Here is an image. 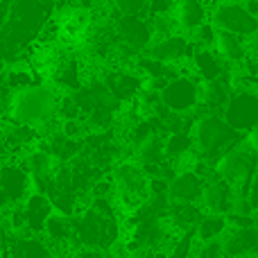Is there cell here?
Wrapping results in <instances>:
<instances>
[{
    "label": "cell",
    "mask_w": 258,
    "mask_h": 258,
    "mask_svg": "<svg viewBox=\"0 0 258 258\" xmlns=\"http://www.w3.org/2000/svg\"><path fill=\"white\" fill-rule=\"evenodd\" d=\"M258 165V154L247 145L245 136L236 143L233 147H229L222 156L213 163L215 174L220 179L229 183L233 188L236 195L249 197V188H251V179H254Z\"/></svg>",
    "instance_id": "3957f363"
},
{
    "label": "cell",
    "mask_w": 258,
    "mask_h": 258,
    "mask_svg": "<svg viewBox=\"0 0 258 258\" xmlns=\"http://www.w3.org/2000/svg\"><path fill=\"white\" fill-rule=\"evenodd\" d=\"M204 179L195 170L177 172L168 186V200L170 202H200Z\"/></svg>",
    "instance_id": "7c38bea8"
},
{
    "label": "cell",
    "mask_w": 258,
    "mask_h": 258,
    "mask_svg": "<svg viewBox=\"0 0 258 258\" xmlns=\"http://www.w3.org/2000/svg\"><path fill=\"white\" fill-rule=\"evenodd\" d=\"M172 16L177 21L179 30L183 34H190L195 27H200L202 23L209 21V9L202 0H177L174 3V9H172Z\"/></svg>",
    "instance_id": "4fadbf2b"
},
{
    "label": "cell",
    "mask_w": 258,
    "mask_h": 258,
    "mask_svg": "<svg viewBox=\"0 0 258 258\" xmlns=\"http://www.w3.org/2000/svg\"><path fill=\"white\" fill-rule=\"evenodd\" d=\"M161 102L172 113H195L200 109V80L195 75L170 80L161 91Z\"/></svg>",
    "instance_id": "8992f818"
},
{
    "label": "cell",
    "mask_w": 258,
    "mask_h": 258,
    "mask_svg": "<svg viewBox=\"0 0 258 258\" xmlns=\"http://www.w3.org/2000/svg\"><path fill=\"white\" fill-rule=\"evenodd\" d=\"M229 229L227 215H215V213H204L200 220V224L195 227V238L197 242H211L220 240Z\"/></svg>",
    "instance_id": "9a60e30c"
},
{
    "label": "cell",
    "mask_w": 258,
    "mask_h": 258,
    "mask_svg": "<svg viewBox=\"0 0 258 258\" xmlns=\"http://www.w3.org/2000/svg\"><path fill=\"white\" fill-rule=\"evenodd\" d=\"M190 136L200 159L209 161V163H215L229 147H233L242 138L220 113H202V111H197Z\"/></svg>",
    "instance_id": "7a4b0ae2"
},
{
    "label": "cell",
    "mask_w": 258,
    "mask_h": 258,
    "mask_svg": "<svg viewBox=\"0 0 258 258\" xmlns=\"http://www.w3.org/2000/svg\"><path fill=\"white\" fill-rule=\"evenodd\" d=\"M0 190L14 206L23 204L30 197L32 179L27 170L18 163V159H7L5 154H0Z\"/></svg>",
    "instance_id": "ba28073f"
},
{
    "label": "cell",
    "mask_w": 258,
    "mask_h": 258,
    "mask_svg": "<svg viewBox=\"0 0 258 258\" xmlns=\"http://www.w3.org/2000/svg\"><path fill=\"white\" fill-rule=\"evenodd\" d=\"M229 63L215 50H197L190 59V73L197 75L200 82H215L229 75Z\"/></svg>",
    "instance_id": "8fae6325"
},
{
    "label": "cell",
    "mask_w": 258,
    "mask_h": 258,
    "mask_svg": "<svg viewBox=\"0 0 258 258\" xmlns=\"http://www.w3.org/2000/svg\"><path fill=\"white\" fill-rule=\"evenodd\" d=\"M116 34L122 52L138 57L152 43L150 18L145 14H120L116 18Z\"/></svg>",
    "instance_id": "277c9868"
},
{
    "label": "cell",
    "mask_w": 258,
    "mask_h": 258,
    "mask_svg": "<svg viewBox=\"0 0 258 258\" xmlns=\"http://www.w3.org/2000/svg\"><path fill=\"white\" fill-rule=\"evenodd\" d=\"M190 150H195L190 132H172L165 136V156L172 161L181 159L183 154H188Z\"/></svg>",
    "instance_id": "2e32d148"
},
{
    "label": "cell",
    "mask_w": 258,
    "mask_h": 258,
    "mask_svg": "<svg viewBox=\"0 0 258 258\" xmlns=\"http://www.w3.org/2000/svg\"><path fill=\"white\" fill-rule=\"evenodd\" d=\"M222 118L236 129L240 136L249 134L258 125V95L254 91H233Z\"/></svg>",
    "instance_id": "52a82bcc"
},
{
    "label": "cell",
    "mask_w": 258,
    "mask_h": 258,
    "mask_svg": "<svg viewBox=\"0 0 258 258\" xmlns=\"http://www.w3.org/2000/svg\"><path fill=\"white\" fill-rule=\"evenodd\" d=\"M254 218H258V209L254 211ZM254 224H256V227H258V220H254Z\"/></svg>",
    "instance_id": "7402d4cb"
},
{
    "label": "cell",
    "mask_w": 258,
    "mask_h": 258,
    "mask_svg": "<svg viewBox=\"0 0 258 258\" xmlns=\"http://www.w3.org/2000/svg\"><path fill=\"white\" fill-rule=\"evenodd\" d=\"M61 93L63 91H59L57 86L48 84V82L16 91L12 98L7 120L36 127L41 132V136L52 132L61 122L59 120V100H61Z\"/></svg>",
    "instance_id": "6da1fadb"
},
{
    "label": "cell",
    "mask_w": 258,
    "mask_h": 258,
    "mask_svg": "<svg viewBox=\"0 0 258 258\" xmlns=\"http://www.w3.org/2000/svg\"><path fill=\"white\" fill-rule=\"evenodd\" d=\"M188 39L195 43L197 50H215V41H218V27H215L211 21H206V23H202L200 27H195V30L188 34Z\"/></svg>",
    "instance_id": "e0dca14e"
},
{
    "label": "cell",
    "mask_w": 258,
    "mask_h": 258,
    "mask_svg": "<svg viewBox=\"0 0 258 258\" xmlns=\"http://www.w3.org/2000/svg\"><path fill=\"white\" fill-rule=\"evenodd\" d=\"M215 52H218L220 57L229 63V66H233V63H242V59L249 54V50H247V43H245V39H242V36L231 34V32L218 30Z\"/></svg>",
    "instance_id": "5bb4252c"
},
{
    "label": "cell",
    "mask_w": 258,
    "mask_h": 258,
    "mask_svg": "<svg viewBox=\"0 0 258 258\" xmlns=\"http://www.w3.org/2000/svg\"><path fill=\"white\" fill-rule=\"evenodd\" d=\"M209 21L218 30L231 32L238 36H254L258 34V18L247 7L233 3V0H222L218 7L211 12Z\"/></svg>",
    "instance_id": "5b68a950"
},
{
    "label": "cell",
    "mask_w": 258,
    "mask_h": 258,
    "mask_svg": "<svg viewBox=\"0 0 258 258\" xmlns=\"http://www.w3.org/2000/svg\"><path fill=\"white\" fill-rule=\"evenodd\" d=\"M249 202H251V204H254V209H258V165H256L254 179H251V188H249Z\"/></svg>",
    "instance_id": "ffe728a7"
},
{
    "label": "cell",
    "mask_w": 258,
    "mask_h": 258,
    "mask_svg": "<svg viewBox=\"0 0 258 258\" xmlns=\"http://www.w3.org/2000/svg\"><path fill=\"white\" fill-rule=\"evenodd\" d=\"M256 57H258V54H256ZM256 77H258V66H256Z\"/></svg>",
    "instance_id": "603a6c76"
},
{
    "label": "cell",
    "mask_w": 258,
    "mask_h": 258,
    "mask_svg": "<svg viewBox=\"0 0 258 258\" xmlns=\"http://www.w3.org/2000/svg\"><path fill=\"white\" fill-rule=\"evenodd\" d=\"M118 14H145L147 0H109Z\"/></svg>",
    "instance_id": "d6986e66"
},
{
    "label": "cell",
    "mask_w": 258,
    "mask_h": 258,
    "mask_svg": "<svg viewBox=\"0 0 258 258\" xmlns=\"http://www.w3.org/2000/svg\"><path fill=\"white\" fill-rule=\"evenodd\" d=\"M233 188L229 186L224 179H220L218 174H213L211 179L204 181L200 197V206L204 209V213H215V215H229L233 204Z\"/></svg>",
    "instance_id": "9c48e42d"
},
{
    "label": "cell",
    "mask_w": 258,
    "mask_h": 258,
    "mask_svg": "<svg viewBox=\"0 0 258 258\" xmlns=\"http://www.w3.org/2000/svg\"><path fill=\"white\" fill-rule=\"evenodd\" d=\"M9 206H14V204H9V200H7V197H5V192L0 190V218H3V215L7 213V209H9Z\"/></svg>",
    "instance_id": "44dd1931"
},
{
    "label": "cell",
    "mask_w": 258,
    "mask_h": 258,
    "mask_svg": "<svg viewBox=\"0 0 258 258\" xmlns=\"http://www.w3.org/2000/svg\"><path fill=\"white\" fill-rule=\"evenodd\" d=\"M23 209V215H25V227H27V233L30 236H43L45 231V222L48 218L54 213V206L50 202L48 195L43 192H30L25 202L21 204Z\"/></svg>",
    "instance_id": "30bf717a"
},
{
    "label": "cell",
    "mask_w": 258,
    "mask_h": 258,
    "mask_svg": "<svg viewBox=\"0 0 258 258\" xmlns=\"http://www.w3.org/2000/svg\"><path fill=\"white\" fill-rule=\"evenodd\" d=\"M177 0H147L145 5V16L154 18V16H170L174 9Z\"/></svg>",
    "instance_id": "ac0fdd59"
}]
</instances>
